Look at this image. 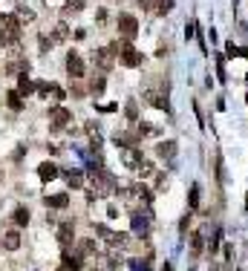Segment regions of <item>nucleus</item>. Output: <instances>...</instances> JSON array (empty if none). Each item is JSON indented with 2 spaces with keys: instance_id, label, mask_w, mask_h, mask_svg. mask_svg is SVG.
<instances>
[{
  "instance_id": "f257e3e1",
  "label": "nucleus",
  "mask_w": 248,
  "mask_h": 271,
  "mask_svg": "<svg viewBox=\"0 0 248 271\" xmlns=\"http://www.w3.org/2000/svg\"><path fill=\"white\" fill-rule=\"evenodd\" d=\"M118 49H121V44H104V46H99L96 49V64H99L101 69H113V64H116V55Z\"/></svg>"
},
{
  "instance_id": "f03ea898",
  "label": "nucleus",
  "mask_w": 248,
  "mask_h": 271,
  "mask_svg": "<svg viewBox=\"0 0 248 271\" xmlns=\"http://www.w3.org/2000/svg\"><path fill=\"white\" fill-rule=\"evenodd\" d=\"M20 17L17 15H0V29L6 32V38H9V46L12 44H20Z\"/></svg>"
},
{
  "instance_id": "7ed1b4c3",
  "label": "nucleus",
  "mask_w": 248,
  "mask_h": 271,
  "mask_svg": "<svg viewBox=\"0 0 248 271\" xmlns=\"http://www.w3.org/2000/svg\"><path fill=\"white\" fill-rule=\"evenodd\" d=\"M72 124V113L66 110V107H52L50 110V130H64V127H69Z\"/></svg>"
},
{
  "instance_id": "20e7f679",
  "label": "nucleus",
  "mask_w": 248,
  "mask_h": 271,
  "mask_svg": "<svg viewBox=\"0 0 248 271\" xmlns=\"http://www.w3.org/2000/svg\"><path fill=\"white\" fill-rule=\"evenodd\" d=\"M118 58H121V64H124V67H139V64H142V61H145V58H142V52L136 49V46H133L130 41H124V44H121V49H118Z\"/></svg>"
},
{
  "instance_id": "39448f33",
  "label": "nucleus",
  "mask_w": 248,
  "mask_h": 271,
  "mask_svg": "<svg viewBox=\"0 0 248 271\" xmlns=\"http://www.w3.org/2000/svg\"><path fill=\"white\" fill-rule=\"evenodd\" d=\"M118 35H121L124 41H133V38L139 35V20H136L133 15H127V12L118 15Z\"/></svg>"
},
{
  "instance_id": "423d86ee",
  "label": "nucleus",
  "mask_w": 248,
  "mask_h": 271,
  "mask_svg": "<svg viewBox=\"0 0 248 271\" xmlns=\"http://www.w3.org/2000/svg\"><path fill=\"white\" fill-rule=\"evenodd\" d=\"M96 234H99L101 239H104V242H107V245H110V248H118V245H124V234H116V231H110V228H107V225H96Z\"/></svg>"
},
{
  "instance_id": "0eeeda50",
  "label": "nucleus",
  "mask_w": 248,
  "mask_h": 271,
  "mask_svg": "<svg viewBox=\"0 0 248 271\" xmlns=\"http://www.w3.org/2000/svg\"><path fill=\"white\" fill-rule=\"evenodd\" d=\"M145 101H148L150 107H156V110H165V113H170V101H167L165 92H159V90H145Z\"/></svg>"
},
{
  "instance_id": "6e6552de",
  "label": "nucleus",
  "mask_w": 248,
  "mask_h": 271,
  "mask_svg": "<svg viewBox=\"0 0 248 271\" xmlns=\"http://www.w3.org/2000/svg\"><path fill=\"white\" fill-rule=\"evenodd\" d=\"M66 72H69V78H81L84 72H87V67H84L78 52H69V55H66Z\"/></svg>"
},
{
  "instance_id": "1a4fd4ad",
  "label": "nucleus",
  "mask_w": 248,
  "mask_h": 271,
  "mask_svg": "<svg viewBox=\"0 0 248 271\" xmlns=\"http://www.w3.org/2000/svg\"><path fill=\"white\" fill-rule=\"evenodd\" d=\"M75 239V222H61L58 225V245L61 248H69Z\"/></svg>"
},
{
  "instance_id": "9d476101",
  "label": "nucleus",
  "mask_w": 248,
  "mask_h": 271,
  "mask_svg": "<svg viewBox=\"0 0 248 271\" xmlns=\"http://www.w3.org/2000/svg\"><path fill=\"white\" fill-rule=\"evenodd\" d=\"M55 176H58V168H55L52 162H41V165H38V179H41V182H52Z\"/></svg>"
},
{
  "instance_id": "9b49d317",
  "label": "nucleus",
  "mask_w": 248,
  "mask_h": 271,
  "mask_svg": "<svg viewBox=\"0 0 248 271\" xmlns=\"http://www.w3.org/2000/svg\"><path fill=\"white\" fill-rule=\"evenodd\" d=\"M156 156L170 162V159L176 156V141H159V144H156Z\"/></svg>"
},
{
  "instance_id": "f8f14e48",
  "label": "nucleus",
  "mask_w": 248,
  "mask_h": 271,
  "mask_svg": "<svg viewBox=\"0 0 248 271\" xmlns=\"http://www.w3.org/2000/svg\"><path fill=\"white\" fill-rule=\"evenodd\" d=\"M3 248H6V251H17V248H20V231H15V228L6 231V234H3Z\"/></svg>"
},
{
  "instance_id": "ddd939ff",
  "label": "nucleus",
  "mask_w": 248,
  "mask_h": 271,
  "mask_svg": "<svg viewBox=\"0 0 248 271\" xmlns=\"http://www.w3.org/2000/svg\"><path fill=\"white\" fill-rule=\"evenodd\" d=\"M133 231L139 234V237H148V217H142L139 211H133Z\"/></svg>"
},
{
  "instance_id": "4468645a",
  "label": "nucleus",
  "mask_w": 248,
  "mask_h": 271,
  "mask_svg": "<svg viewBox=\"0 0 248 271\" xmlns=\"http://www.w3.org/2000/svg\"><path fill=\"white\" fill-rule=\"evenodd\" d=\"M142 159H145V156H142L139 147H127V150H124V165H127V168H139Z\"/></svg>"
},
{
  "instance_id": "2eb2a0df",
  "label": "nucleus",
  "mask_w": 248,
  "mask_h": 271,
  "mask_svg": "<svg viewBox=\"0 0 248 271\" xmlns=\"http://www.w3.org/2000/svg\"><path fill=\"white\" fill-rule=\"evenodd\" d=\"M47 205L55 208V211H64L66 205H69V196L66 193H52V196H47Z\"/></svg>"
},
{
  "instance_id": "dca6fc26",
  "label": "nucleus",
  "mask_w": 248,
  "mask_h": 271,
  "mask_svg": "<svg viewBox=\"0 0 248 271\" xmlns=\"http://www.w3.org/2000/svg\"><path fill=\"white\" fill-rule=\"evenodd\" d=\"M12 222H15V225H20V228H26V225H29V208H26V205L15 208V214H12Z\"/></svg>"
},
{
  "instance_id": "f3484780",
  "label": "nucleus",
  "mask_w": 248,
  "mask_h": 271,
  "mask_svg": "<svg viewBox=\"0 0 248 271\" xmlns=\"http://www.w3.org/2000/svg\"><path fill=\"white\" fill-rule=\"evenodd\" d=\"M52 41H55V44L69 41V26H66V20H58V26H55V32H52Z\"/></svg>"
},
{
  "instance_id": "a211bd4d",
  "label": "nucleus",
  "mask_w": 248,
  "mask_h": 271,
  "mask_svg": "<svg viewBox=\"0 0 248 271\" xmlns=\"http://www.w3.org/2000/svg\"><path fill=\"white\" fill-rule=\"evenodd\" d=\"M17 92H20V95H32V92H35V84L26 78V72H20V75H17Z\"/></svg>"
},
{
  "instance_id": "6ab92c4d",
  "label": "nucleus",
  "mask_w": 248,
  "mask_h": 271,
  "mask_svg": "<svg viewBox=\"0 0 248 271\" xmlns=\"http://www.w3.org/2000/svg\"><path fill=\"white\" fill-rule=\"evenodd\" d=\"M66 185L72 187V190L84 187V173H81V170H69V173H66Z\"/></svg>"
},
{
  "instance_id": "aec40b11",
  "label": "nucleus",
  "mask_w": 248,
  "mask_h": 271,
  "mask_svg": "<svg viewBox=\"0 0 248 271\" xmlns=\"http://www.w3.org/2000/svg\"><path fill=\"white\" fill-rule=\"evenodd\" d=\"M121 266H124V257L118 254V251H113V248H110V251H107V269L116 271V269H121Z\"/></svg>"
},
{
  "instance_id": "412c9836",
  "label": "nucleus",
  "mask_w": 248,
  "mask_h": 271,
  "mask_svg": "<svg viewBox=\"0 0 248 271\" xmlns=\"http://www.w3.org/2000/svg\"><path fill=\"white\" fill-rule=\"evenodd\" d=\"M78 251H81L84 257H93L99 251V242H96V239H81V242H78Z\"/></svg>"
},
{
  "instance_id": "4be33fe9",
  "label": "nucleus",
  "mask_w": 248,
  "mask_h": 271,
  "mask_svg": "<svg viewBox=\"0 0 248 271\" xmlns=\"http://www.w3.org/2000/svg\"><path fill=\"white\" fill-rule=\"evenodd\" d=\"M136 141H139L136 133H116V144H121V147H136Z\"/></svg>"
},
{
  "instance_id": "5701e85b",
  "label": "nucleus",
  "mask_w": 248,
  "mask_h": 271,
  "mask_svg": "<svg viewBox=\"0 0 248 271\" xmlns=\"http://www.w3.org/2000/svg\"><path fill=\"white\" fill-rule=\"evenodd\" d=\"M6 101H9V107H12L15 113L23 110V101H20V92H17V90H9V92H6Z\"/></svg>"
},
{
  "instance_id": "b1692460",
  "label": "nucleus",
  "mask_w": 248,
  "mask_h": 271,
  "mask_svg": "<svg viewBox=\"0 0 248 271\" xmlns=\"http://www.w3.org/2000/svg\"><path fill=\"white\" fill-rule=\"evenodd\" d=\"M124 119L127 121H139V104H136V98H130V101L124 104Z\"/></svg>"
},
{
  "instance_id": "393cba45",
  "label": "nucleus",
  "mask_w": 248,
  "mask_h": 271,
  "mask_svg": "<svg viewBox=\"0 0 248 271\" xmlns=\"http://www.w3.org/2000/svg\"><path fill=\"white\" fill-rule=\"evenodd\" d=\"M191 248H194L191 254L199 257L202 251H205V237H202V234H191Z\"/></svg>"
},
{
  "instance_id": "a878e982",
  "label": "nucleus",
  "mask_w": 248,
  "mask_h": 271,
  "mask_svg": "<svg viewBox=\"0 0 248 271\" xmlns=\"http://www.w3.org/2000/svg\"><path fill=\"white\" fill-rule=\"evenodd\" d=\"M17 17H20V23H32L35 20V12L29 9V6H23V3H17V12H15Z\"/></svg>"
},
{
  "instance_id": "bb28decb",
  "label": "nucleus",
  "mask_w": 248,
  "mask_h": 271,
  "mask_svg": "<svg viewBox=\"0 0 248 271\" xmlns=\"http://www.w3.org/2000/svg\"><path fill=\"white\" fill-rule=\"evenodd\" d=\"M104 87H107V81H104V75H99V78L90 81V92L93 95H104Z\"/></svg>"
},
{
  "instance_id": "cd10ccee",
  "label": "nucleus",
  "mask_w": 248,
  "mask_h": 271,
  "mask_svg": "<svg viewBox=\"0 0 248 271\" xmlns=\"http://www.w3.org/2000/svg\"><path fill=\"white\" fill-rule=\"evenodd\" d=\"M139 176H142V179H148V176H156V168H153V162H145V159H142V165H139Z\"/></svg>"
},
{
  "instance_id": "c85d7f7f",
  "label": "nucleus",
  "mask_w": 248,
  "mask_h": 271,
  "mask_svg": "<svg viewBox=\"0 0 248 271\" xmlns=\"http://www.w3.org/2000/svg\"><path fill=\"white\" fill-rule=\"evenodd\" d=\"M159 130L153 127V124H148V121H139V130H136V136L142 138V136H156Z\"/></svg>"
},
{
  "instance_id": "c756f323",
  "label": "nucleus",
  "mask_w": 248,
  "mask_h": 271,
  "mask_svg": "<svg viewBox=\"0 0 248 271\" xmlns=\"http://www.w3.org/2000/svg\"><path fill=\"white\" fill-rule=\"evenodd\" d=\"M81 9H84V0H66V3H64V15L81 12Z\"/></svg>"
},
{
  "instance_id": "7c9ffc66",
  "label": "nucleus",
  "mask_w": 248,
  "mask_h": 271,
  "mask_svg": "<svg viewBox=\"0 0 248 271\" xmlns=\"http://www.w3.org/2000/svg\"><path fill=\"white\" fill-rule=\"evenodd\" d=\"M188 205H191V211H197V208H199V185H191V193H188Z\"/></svg>"
},
{
  "instance_id": "2f4dec72",
  "label": "nucleus",
  "mask_w": 248,
  "mask_h": 271,
  "mask_svg": "<svg viewBox=\"0 0 248 271\" xmlns=\"http://www.w3.org/2000/svg\"><path fill=\"white\" fill-rule=\"evenodd\" d=\"M167 187V173H156V190H165Z\"/></svg>"
},
{
  "instance_id": "473e14b6",
  "label": "nucleus",
  "mask_w": 248,
  "mask_h": 271,
  "mask_svg": "<svg viewBox=\"0 0 248 271\" xmlns=\"http://www.w3.org/2000/svg\"><path fill=\"white\" fill-rule=\"evenodd\" d=\"M58 271H78V266H75L72 260H61V266H58Z\"/></svg>"
},
{
  "instance_id": "72a5a7b5",
  "label": "nucleus",
  "mask_w": 248,
  "mask_h": 271,
  "mask_svg": "<svg viewBox=\"0 0 248 271\" xmlns=\"http://www.w3.org/2000/svg\"><path fill=\"white\" fill-rule=\"evenodd\" d=\"M52 44H55V41H52V35H50V38H47V35H41V52H47Z\"/></svg>"
},
{
  "instance_id": "f704fd0d",
  "label": "nucleus",
  "mask_w": 248,
  "mask_h": 271,
  "mask_svg": "<svg viewBox=\"0 0 248 271\" xmlns=\"http://www.w3.org/2000/svg\"><path fill=\"white\" fill-rule=\"evenodd\" d=\"M69 92H72V98H84V95H87V92H84V87H78V84L69 87Z\"/></svg>"
},
{
  "instance_id": "c9c22d12",
  "label": "nucleus",
  "mask_w": 248,
  "mask_h": 271,
  "mask_svg": "<svg viewBox=\"0 0 248 271\" xmlns=\"http://www.w3.org/2000/svg\"><path fill=\"white\" fill-rule=\"evenodd\" d=\"M179 228H182V234H188V231H191V217H182V222H179Z\"/></svg>"
},
{
  "instance_id": "e433bc0d",
  "label": "nucleus",
  "mask_w": 248,
  "mask_h": 271,
  "mask_svg": "<svg viewBox=\"0 0 248 271\" xmlns=\"http://www.w3.org/2000/svg\"><path fill=\"white\" fill-rule=\"evenodd\" d=\"M96 17H99V20H96L99 26H104V23H107V12H104V9H99V12H96Z\"/></svg>"
},
{
  "instance_id": "4c0bfd02",
  "label": "nucleus",
  "mask_w": 248,
  "mask_h": 271,
  "mask_svg": "<svg viewBox=\"0 0 248 271\" xmlns=\"http://www.w3.org/2000/svg\"><path fill=\"white\" fill-rule=\"evenodd\" d=\"M90 144H93V147H101V136L93 133V136H90Z\"/></svg>"
},
{
  "instance_id": "58836bf2",
  "label": "nucleus",
  "mask_w": 248,
  "mask_h": 271,
  "mask_svg": "<svg viewBox=\"0 0 248 271\" xmlns=\"http://www.w3.org/2000/svg\"><path fill=\"white\" fill-rule=\"evenodd\" d=\"M23 153H26V147H23V144H17V150H15V162H20V159H23Z\"/></svg>"
},
{
  "instance_id": "ea45409f",
  "label": "nucleus",
  "mask_w": 248,
  "mask_h": 271,
  "mask_svg": "<svg viewBox=\"0 0 248 271\" xmlns=\"http://www.w3.org/2000/svg\"><path fill=\"white\" fill-rule=\"evenodd\" d=\"M107 217H110V220H116V217H118V208H116V205H110V208H107Z\"/></svg>"
},
{
  "instance_id": "a19ab883",
  "label": "nucleus",
  "mask_w": 248,
  "mask_h": 271,
  "mask_svg": "<svg viewBox=\"0 0 248 271\" xmlns=\"http://www.w3.org/2000/svg\"><path fill=\"white\" fill-rule=\"evenodd\" d=\"M3 46H9V38H6V32H3V29H0V49H3Z\"/></svg>"
},
{
  "instance_id": "79ce46f5",
  "label": "nucleus",
  "mask_w": 248,
  "mask_h": 271,
  "mask_svg": "<svg viewBox=\"0 0 248 271\" xmlns=\"http://www.w3.org/2000/svg\"><path fill=\"white\" fill-rule=\"evenodd\" d=\"M162 271H173V266H170V263H165V266H162Z\"/></svg>"
},
{
  "instance_id": "37998d69",
  "label": "nucleus",
  "mask_w": 248,
  "mask_h": 271,
  "mask_svg": "<svg viewBox=\"0 0 248 271\" xmlns=\"http://www.w3.org/2000/svg\"><path fill=\"white\" fill-rule=\"evenodd\" d=\"M246 211H248V196H246Z\"/></svg>"
},
{
  "instance_id": "c03bdc74",
  "label": "nucleus",
  "mask_w": 248,
  "mask_h": 271,
  "mask_svg": "<svg viewBox=\"0 0 248 271\" xmlns=\"http://www.w3.org/2000/svg\"><path fill=\"white\" fill-rule=\"evenodd\" d=\"M139 3H142V0H139Z\"/></svg>"
},
{
  "instance_id": "a18cd8bd",
  "label": "nucleus",
  "mask_w": 248,
  "mask_h": 271,
  "mask_svg": "<svg viewBox=\"0 0 248 271\" xmlns=\"http://www.w3.org/2000/svg\"><path fill=\"white\" fill-rule=\"evenodd\" d=\"M0 205H3V202H0Z\"/></svg>"
}]
</instances>
